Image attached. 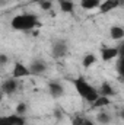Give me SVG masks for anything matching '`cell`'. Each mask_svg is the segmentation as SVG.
<instances>
[{"label": "cell", "instance_id": "cell-1", "mask_svg": "<svg viewBox=\"0 0 124 125\" xmlns=\"http://www.w3.org/2000/svg\"><path fill=\"white\" fill-rule=\"evenodd\" d=\"M12 28L15 31H31L38 25V18L34 13H24V15H18L12 19L10 22Z\"/></svg>", "mask_w": 124, "mask_h": 125}, {"label": "cell", "instance_id": "cell-2", "mask_svg": "<svg viewBox=\"0 0 124 125\" xmlns=\"http://www.w3.org/2000/svg\"><path fill=\"white\" fill-rule=\"evenodd\" d=\"M73 84H74V89L77 90V93L89 103H92L93 100L99 96L98 90L95 87H92L83 77H77L76 80H73Z\"/></svg>", "mask_w": 124, "mask_h": 125}, {"label": "cell", "instance_id": "cell-3", "mask_svg": "<svg viewBox=\"0 0 124 125\" xmlns=\"http://www.w3.org/2000/svg\"><path fill=\"white\" fill-rule=\"evenodd\" d=\"M31 76V71H29V67H26L24 62H16L13 70H12V77L13 79H24V77H28Z\"/></svg>", "mask_w": 124, "mask_h": 125}, {"label": "cell", "instance_id": "cell-4", "mask_svg": "<svg viewBox=\"0 0 124 125\" xmlns=\"http://www.w3.org/2000/svg\"><path fill=\"white\" fill-rule=\"evenodd\" d=\"M18 86H19L18 79L10 77V79H7V80L3 82V84H1V92L4 94H13L18 90Z\"/></svg>", "mask_w": 124, "mask_h": 125}, {"label": "cell", "instance_id": "cell-5", "mask_svg": "<svg viewBox=\"0 0 124 125\" xmlns=\"http://www.w3.org/2000/svg\"><path fill=\"white\" fill-rule=\"evenodd\" d=\"M118 55H120V50L115 48V47H107V48L101 50V58H102V61H111V60H114Z\"/></svg>", "mask_w": 124, "mask_h": 125}, {"label": "cell", "instance_id": "cell-6", "mask_svg": "<svg viewBox=\"0 0 124 125\" xmlns=\"http://www.w3.org/2000/svg\"><path fill=\"white\" fill-rule=\"evenodd\" d=\"M67 52V44L64 41H56L53 45V57L54 58H62Z\"/></svg>", "mask_w": 124, "mask_h": 125}, {"label": "cell", "instance_id": "cell-7", "mask_svg": "<svg viewBox=\"0 0 124 125\" xmlns=\"http://www.w3.org/2000/svg\"><path fill=\"white\" fill-rule=\"evenodd\" d=\"M118 6H120V0H105V1H101L98 7H99V13H108L117 9Z\"/></svg>", "mask_w": 124, "mask_h": 125}, {"label": "cell", "instance_id": "cell-8", "mask_svg": "<svg viewBox=\"0 0 124 125\" xmlns=\"http://www.w3.org/2000/svg\"><path fill=\"white\" fill-rule=\"evenodd\" d=\"M45 70H47V67H45L44 61H39V60L34 61V62L31 64V67H29L31 76H38V74H42Z\"/></svg>", "mask_w": 124, "mask_h": 125}, {"label": "cell", "instance_id": "cell-9", "mask_svg": "<svg viewBox=\"0 0 124 125\" xmlns=\"http://www.w3.org/2000/svg\"><path fill=\"white\" fill-rule=\"evenodd\" d=\"M48 92H50V94H51L53 97H60L64 90H63V86L60 84V83L53 82V83L48 84Z\"/></svg>", "mask_w": 124, "mask_h": 125}, {"label": "cell", "instance_id": "cell-10", "mask_svg": "<svg viewBox=\"0 0 124 125\" xmlns=\"http://www.w3.org/2000/svg\"><path fill=\"white\" fill-rule=\"evenodd\" d=\"M110 103H111L110 97H107V96H101V94H99L91 105H92V108H104V106H108Z\"/></svg>", "mask_w": 124, "mask_h": 125}, {"label": "cell", "instance_id": "cell-11", "mask_svg": "<svg viewBox=\"0 0 124 125\" xmlns=\"http://www.w3.org/2000/svg\"><path fill=\"white\" fill-rule=\"evenodd\" d=\"M99 4H101V0H80V7L85 10L96 9Z\"/></svg>", "mask_w": 124, "mask_h": 125}, {"label": "cell", "instance_id": "cell-12", "mask_svg": "<svg viewBox=\"0 0 124 125\" xmlns=\"http://www.w3.org/2000/svg\"><path fill=\"white\" fill-rule=\"evenodd\" d=\"M60 10L63 13H73L74 4L72 0H60Z\"/></svg>", "mask_w": 124, "mask_h": 125}, {"label": "cell", "instance_id": "cell-13", "mask_svg": "<svg viewBox=\"0 0 124 125\" xmlns=\"http://www.w3.org/2000/svg\"><path fill=\"white\" fill-rule=\"evenodd\" d=\"M98 93L101 94V96H107V97H110V96H112L115 92H114L112 86H111L110 83H107V82H105V83H102V84H101V90H99Z\"/></svg>", "mask_w": 124, "mask_h": 125}, {"label": "cell", "instance_id": "cell-14", "mask_svg": "<svg viewBox=\"0 0 124 125\" xmlns=\"http://www.w3.org/2000/svg\"><path fill=\"white\" fill-rule=\"evenodd\" d=\"M110 35L112 39H123L124 38V29L121 26H112L111 31H110Z\"/></svg>", "mask_w": 124, "mask_h": 125}, {"label": "cell", "instance_id": "cell-15", "mask_svg": "<svg viewBox=\"0 0 124 125\" xmlns=\"http://www.w3.org/2000/svg\"><path fill=\"white\" fill-rule=\"evenodd\" d=\"M95 62H96V57H95L93 54H88V55L83 58V61H82V65H83L85 68H89V67H92Z\"/></svg>", "mask_w": 124, "mask_h": 125}, {"label": "cell", "instance_id": "cell-16", "mask_svg": "<svg viewBox=\"0 0 124 125\" xmlns=\"http://www.w3.org/2000/svg\"><path fill=\"white\" fill-rule=\"evenodd\" d=\"M96 119H98V122L102 125H108L110 124V121H111V118H110V115L108 114H105V112H101L98 116H96Z\"/></svg>", "mask_w": 124, "mask_h": 125}, {"label": "cell", "instance_id": "cell-17", "mask_svg": "<svg viewBox=\"0 0 124 125\" xmlns=\"http://www.w3.org/2000/svg\"><path fill=\"white\" fill-rule=\"evenodd\" d=\"M12 121H13V125H26V121L22 115H16L13 114L12 115Z\"/></svg>", "mask_w": 124, "mask_h": 125}, {"label": "cell", "instance_id": "cell-18", "mask_svg": "<svg viewBox=\"0 0 124 125\" xmlns=\"http://www.w3.org/2000/svg\"><path fill=\"white\" fill-rule=\"evenodd\" d=\"M26 114V103H24V102H21V103H18L16 105V115H25Z\"/></svg>", "mask_w": 124, "mask_h": 125}, {"label": "cell", "instance_id": "cell-19", "mask_svg": "<svg viewBox=\"0 0 124 125\" xmlns=\"http://www.w3.org/2000/svg\"><path fill=\"white\" fill-rule=\"evenodd\" d=\"M38 4H39V7H41L42 10H47V12L51 10V7H53V1H51V0H42V1H39Z\"/></svg>", "mask_w": 124, "mask_h": 125}, {"label": "cell", "instance_id": "cell-20", "mask_svg": "<svg viewBox=\"0 0 124 125\" xmlns=\"http://www.w3.org/2000/svg\"><path fill=\"white\" fill-rule=\"evenodd\" d=\"M0 125H13V121H12V115L0 116Z\"/></svg>", "mask_w": 124, "mask_h": 125}, {"label": "cell", "instance_id": "cell-21", "mask_svg": "<svg viewBox=\"0 0 124 125\" xmlns=\"http://www.w3.org/2000/svg\"><path fill=\"white\" fill-rule=\"evenodd\" d=\"M7 62H9V58H7V55H4V54H0V67L6 65Z\"/></svg>", "mask_w": 124, "mask_h": 125}, {"label": "cell", "instance_id": "cell-22", "mask_svg": "<svg viewBox=\"0 0 124 125\" xmlns=\"http://www.w3.org/2000/svg\"><path fill=\"white\" fill-rule=\"evenodd\" d=\"M82 121H83V118L76 116V118H73V119H72V125H82Z\"/></svg>", "mask_w": 124, "mask_h": 125}, {"label": "cell", "instance_id": "cell-23", "mask_svg": "<svg viewBox=\"0 0 124 125\" xmlns=\"http://www.w3.org/2000/svg\"><path fill=\"white\" fill-rule=\"evenodd\" d=\"M54 116H56L57 119H60V118H62V116H63L62 111H60V109H54Z\"/></svg>", "mask_w": 124, "mask_h": 125}, {"label": "cell", "instance_id": "cell-24", "mask_svg": "<svg viewBox=\"0 0 124 125\" xmlns=\"http://www.w3.org/2000/svg\"><path fill=\"white\" fill-rule=\"evenodd\" d=\"M82 125H93V122L91 119H86V118H83V121H82Z\"/></svg>", "mask_w": 124, "mask_h": 125}, {"label": "cell", "instance_id": "cell-25", "mask_svg": "<svg viewBox=\"0 0 124 125\" xmlns=\"http://www.w3.org/2000/svg\"><path fill=\"white\" fill-rule=\"evenodd\" d=\"M32 1H37V3H39V1H42V0H32Z\"/></svg>", "mask_w": 124, "mask_h": 125}]
</instances>
